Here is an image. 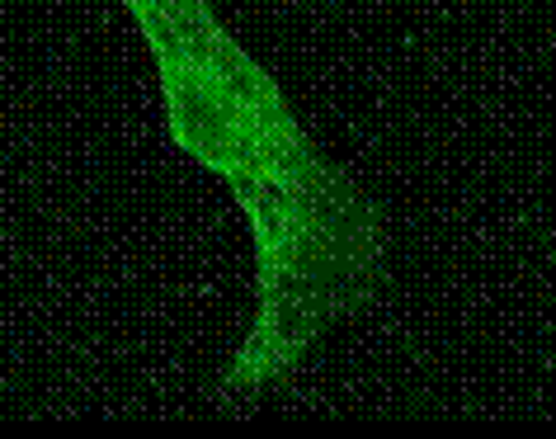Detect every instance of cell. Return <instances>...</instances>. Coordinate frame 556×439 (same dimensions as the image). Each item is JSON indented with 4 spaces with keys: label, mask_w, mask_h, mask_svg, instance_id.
<instances>
[{
    "label": "cell",
    "mask_w": 556,
    "mask_h": 439,
    "mask_svg": "<svg viewBox=\"0 0 556 439\" xmlns=\"http://www.w3.org/2000/svg\"><path fill=\"white\" fill-rule=\"evenodd\" d=\"M161 72L179 152L231 185L260 265V312L222 368V397L283 388L302 360L382 298L387 223L307 137L274 76L207 0H123Z\"/></svg>",
    "instance_id": "cell-1"
}]
</instances>
